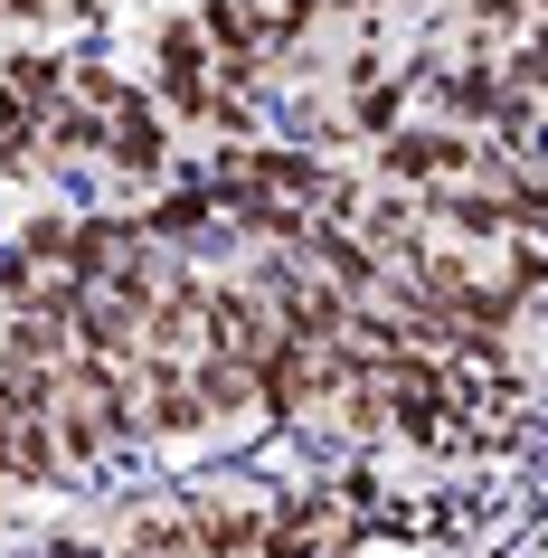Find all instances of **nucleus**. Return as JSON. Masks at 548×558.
I'll return each instance as SVG.
<instances>
[{
	"label": "nucleus",
	"mask_w": 548,
	"mask_h": 558,
	"mask_svg": "<svg viewBox=\"0 0 548 558\" xmlns=\"http://www.w3.org/2000/svg\"><path fill=\"white\" fill-rule=\"evenodd\" d=\"M123 369H133V436H199L208 426L199 379L171 351H143V360H123Z\"/></svg>",
	"instance_id": "nucleus-1"
},
{
	"label": "nucleus",
	"mask_w": 548,
	"mask_h": 558,
	"mask_svg": "<svg viewBox=\"0 0 548 558\" xmlns=\"http://www.w3.org/2000/svg\"><path fill=\"white\" fill-rule=\"evenodd\" d=\"M199 331H208V351L246 360V369L284 351V323H275V294H265V284H208V313H199Z\"/></svg>",
	"instance_id": "nucleus-2"
},
{
	"label": "nucleus",
	"mask_w": 548,
	"mask_h": 558,
	"mask_svg": "<svg viewBox=\"0 0 548 558\" xmlns=\"http://www.w3.org/2000/svg\"><path fill=\"white\" fill-rule=\"evenodd\" d=\"M218 190H256V199H293V208H313L321 190H331V171H321L313 151H275V143H246L218 161Z\"/></svg>",
	"instance_id": "nucleus-3"
},
{
	"label": "nucleus",
	"mask_w": 548,
	"mask_h": 558,
	"mask_svg": "<svg viewBox=\"0 0 548 558\" xmlns=\"http://www.w3.org/2000/svg\"><path fill=\"white\" fill-rule=\"evenodd\" d=\"M463 161H473V143L454 123H406V133L378 143V180H398V190H445Z\"/></svg>",
	"instance_id": "nucleus-4"
},
{
	"label": "nucleus",
	"mask_w": 548,
	"mask_h": 558,
	"mask_svg": "<svg viewBox=\"0 0 548 558\" xmlns=\"http://www.w3.org/2000/svg\"><path fill=\"white\" fill-rule=\"evenodd\" d=\"M303 265H313V275H331L350 303L378 294V246H369L360 228H331V218H313V236H303Z\"/></svg>",
	"instance_id": "nucleus-5"
},
{
	"label": "nucleus",
	"mask_w": 548,
	"mask_h": 558,
	"mask_svg": "<svg viewBox=\"0 0 548 558\" xmlns=\"http://www.w3.org/2000/svg\"><path fill=\"white\" fill-rule=\"evenodd\" d=\"M105 161H114V171H143V180L171 161V123L151 114V95H133V105L105 123Z\"/></svg>",
	"instance_id": "nucleus-6"
},
{
	"label": "nucleus",
	"mask_w": 548,
	"mask_h": 558,
	"mask_svg": "<svg viewBox=\"0 0 548 558\" xmlns=\"http://www.w3.org/2000/svg\"><path fill=\"white\" fill-rule=\"evenodd\" d=\"M190 379H199L208 426H218V416H256V408H265V398H256V369H246V360H228V351H208L199 369H190Z\"/></svg>",
	"instance_id": "nucleus-7"
},
{
	"label": "nucleus",
	"mask_w": 548,
	"mask_h": 558,
	"mask_svg": "<svg viewBox=\"0 0 548 558\" xmlns=\"http://www.w3.org/2000/svg\"><path fill=\"white\" fill-rule=\"evenodd\" d=\"M48 151H58V161H95V151H105V114H86V105H48Z\"/></svg>",
	"instance_id": "nucleus-8"
},
{
	"label": "nucleus",
	"mask_w": 548,
	"mask_h": 558,
	"mask_svg": "<svg viewBox=\"0 0 548 558\" xmlns=\"http://www.w3.org/2000/svg\"><path fill=\"white\" fill-rule=\"evenodd\" d=\"M0 86L20 95L29 114H48V105L66 95V66H58V58H10V66H0Z\"/></svg>",
	"instance_id": "nucleus-9"
},
{
	"label": "nucleus",
	"mask_w": 548,
	"mask_h": 558,
	"mask_svg": "<svg viewBox=\"0 0 548 558\" xmlns=\"http://www.w3.org/2000/svg\"><path fill=\"white\" fill-rule=\"evenodd\" d=\"M66 105H86V114H105V123H114L123 105H133V86H123L114 66H66Z\"/></svg>",
	"instance_id": "nucleus-10"
},
{
	"label": "nucleus",
	"mask_w": 548,
	"mask_h": 558,
	"mask_svg": "<svg viewBox=\"0 0 548 558\" xmlns=\"http://www.w3.org/2000/svg\"><path fill=\"white\" fill-rule=\"evenodd\" d=\"M161 76H218V66H208V29H190V20L161 29Z\"/></svg>",
	"instance_id": "nucleus-11"
}]
</instances>
